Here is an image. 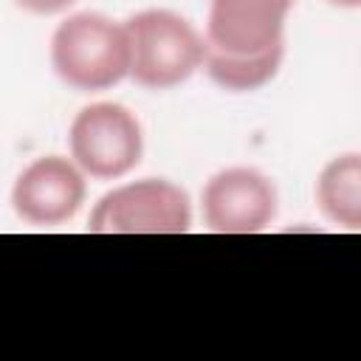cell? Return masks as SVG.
<instances>
[{
	"label": "cell",
	"instance_id": "30bf717a",
	"mask_svg": "<svg viewBox=\"0 0 361 361\" xmlns=\"http://www.w3.org/2000/svg\"><path fill=\"white\" fill-rule=\"evenodd\" d=\"M14 3L31 14H56V11H65L68 6H73L76 0H14Z\"/></svg>",
	"mask_w": 361,
	"mask_h": 361
},
{
	"label": "cell",
	"instance_id": "8992f818",
	"mask_svg": "<svg viewBox=\"0 0 361 361\" xmlns=\"http://www.w3.org/2000/svg\"><path fill=\"white\" fill-rule=\"evenodd\" d=\"M285 0H209L203 45L228 56H257L285 45Z\"/></svg>",
	"mask_w": 361,
	"mask_h": 361
},
{
	"label": "cell",
	"instance_id": "52a82bcc",
	"mask_svg": "<svg viewBox=\"0 0 361 361\" xmlns=\"http://www.w3.org/2000/svg\"><path fill=\"white\" fill-rule=\"evenodd\" d=\"M85 203V172L62 158L45 155L31 161L14 180L11 206L31 226L68 223Z\"/></svg>",
	"mask_w": 361,
	"mask_h": 361
},
{
	"label": "cell",
	"instance_id": "8fae6325",
	"mask_svg": "<svg viewBox=\"0 0 361 361\" xmlns=\"http://www.w3.org/2000/svg\"><path fill=\"white\" fill-rule=\"evenodd\" d=\"M330 6H338V8H358L361 0H327Z\"/></svg>",
	"mask_w": 361,
	"mask_h": 361
},
{
	"label": "cell",
	"instance_id": "277c9868",
	"mask_svg": "<svg viewBox=\"0 0 361 361\" xmlns=\"http://www.w3.org/2000/svg\"><path fill=\"white\" fill-rule=\"evenodd\" d=\"M68 147L73 164L99 180H116L135 169L144 152V135L138 118L113 102H96L82 107L68 130Z\"/></svg>",
	"mask_w": 361,
	"mask_h": 361
},
{
	"label": "cell",
	"instance_id": "7a4b0ae2",
	"mask_svg": "<svg viewBox=\"0 0 361 361\" xmlns=\"http://www.w3.org/2000/svg\"><path fill=\"white\" fill-rule=\"evenodd\" d=\"M124 34L130 48L127 76L141 87H175L203 65V37L186 17L169 8L133 14L124 23Z\"/></svg>",
	"mask_w": 361,
	"mask_h": 361
},
{
	"label": "cell",
	"instance_id": "5b68a950",
	"mask_svg": "<svg viewBox=\"0 0 361 361\" xmlns=\"http://www.w3.org/2000/svg\"><path fill=\"white\" fill-rule=\"evenodd\" d=\"M203 223L217 234H257L276 217L274 183L251 169L231 166L212 175L200 195Z\"/></svg>",
	"mask_w": 361,
	"mask_h": 361
},
{
	"label": "cell",
	"instance_id": "6da1fadb",
	"mask_svg": "<svg viewBox=\"0 0 361 361\" xmlns=\"http://www.w3.org/2000/svg\"><path fill=\"white\" fill-rule=\"evenodd\" d=\"M51 65L79 93H99L118 85L130 71L124 25L96 11L68 17L51 37Z\"/></svg>",
	"mask_w": 361,
	"mask_h": 361
},
{
	"label": "cell",
	"instance_id": "3957f363",
	"mask_svg": "<svg viewBox=\"0 0 361 361\" xmlns=\"http://www.w3.org/2000/svg\"><path fill=\"white\" fill-rule=\"evenodd\" d=\"M192 226L189 195L164 178L116 186L90 212L93 234H183Z\"/></svg>",
	"mask_w": 361,
	"mask_h": 361
},
{
	"label": "cell",
	"instance_id": "9c48e42d",
	"mask_svg": "<svg viewBox=\"0 0 361 361\" xmlns=\"http://www.w3.org/2000/svg\"><path fill=\"white\" fill-rule=\"evenodd\" d=\"M282 56H285V45L271 48V51L257 54V56H228V54H220V51L203 45V65L200 68L223 90L248 93V90H257V87L268 85L276 76V71L282 65Z\"/></svg>",
	"mask_w": 361,
	"mask_h": 361
},
{
	"label": "cell",
	"instance_id": "7c38bea8",
	"mask_svg": "<svg viewBox=\"0 0 361 361\" xmlns=\"http://www.w3.org/2000/svg\"><path fill=\"white\" fill-rule=\"evenodd\" d=\"M285 3H290V6H293V0H285Z\"/></svg>",
	"mask_w": 361,
	"mask_h": 361
},
{
	"label": "cell",
	"instance_id": "ba28073f",
	"mask_svg": "<svg viewBox=\"0 0 361 361\" xmlns=\"http://www.w3.org/2000/svg\"><path fill=\"white\" fill-rule=\"evenodd\" d=\"M316 203L327 220L358 228L361 226V155L347 152L333 158L316 180Z\"/></svg>",
	"mask_w": 361,
	"mask_h": 361
}]
</instances>
